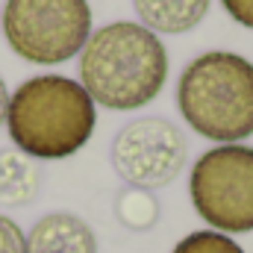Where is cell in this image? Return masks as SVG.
Segmentation results:
<instances>
[{
  "label": "cell",
  "mask_w": 253,
  "mask_h": 253,
  "mask_svg": "<svg viewBox=\"0 0 253 253\" xmlns=\"http://www.w3.org/2000/svg\"><path fill=\"white\" fill-rule=\"evenodd\" d=\"M3 36L33 65L68 62L91 36V6L88 0H6Z\"/></svg>",
  "instance_id": "obj_4"
},
{
  "label": "cell",
  "mask_w": 253,
  "mask_h": 253,
  "mask_svg": "<svg viewBox=\"0 0 253 253\" xmlns=\"http://www.w3.org/2000/svg\"><path fill=\"white\" fill-rule=\"evenodd\" d=\"M168 80V50L135 21H115L88 36L80 50V85L106 109L147 106Z\"/></svg>",
  "instance_id": "obj_1"
},
{
  "label": "cell",
  "mask_w": 253,
  "mask_h": 253,
  "mask_svg": "<svg viewBox=\"0 0 253 253\" xmlns=\"http://www.w3.org/2000/svg\"><path fill=\"white\" fill-rule=\"evenodd\" d=\"M97 124L88 91L59 74H42L15 88L6 126L15 147L30 159H65L85 147Z\"/></svg>",
  "instance_id": "obj_2"
},
{
  "label": "cell",
  "mask_w": 253,
  "mask_h": 253,
  "mask_svg": "<svg viewBox=\"0 0 253 253\" xmlns=\"http://www.w3.org/2000/svg\"><path fill=\"white\" fill-rule=\"evenodd\" d=\"M6 106H9V91H6V83L0 77V126L6 124Z\"/></svg>",
  "instance_id": "obj_14"
},
{
  "label": "cell",
  "mask_w": 253,
  "mask_h": 253,
  "mask_svg": "<svg viewBox=\"0 0 253 253\" xmlns=\"http://www.w3.org/2000/svg\"><path fill=\"white\" fill-rule=\"evenodd\" d=\"M171 253H245L239 242H233V236H224L218 230H194L183 242H177V248Z\"/></svg>",
  "instance_id": "obj_11"
},
{
  "label": "cell",
  "mask_w": 253,
  "mask_h": 253,
  "mask_svg": "<svg viewBox=\"0 0 253 253\" xmlns=\"http://www.w3.org/2000/svg\"><path fill=\"white\" fill-rule=\"evenodd\" d=\"M115 218L132 233H147L159 221V200L150 189H124L115 197Z\"/></svg>",
  "instance_id": "obj_10"
},
{
  "label": "cell",
  "mask_w": 253,
  "mask_h": 253,
  "mask_svg": "<svg viewBox=\"0 0 253 253\" xmlns=\"http://www.w3.org/2000/svg\"><path fill=\"white\" fill-rule=\"evenodd\" d=\"M186 135L168 118L147 115L129 124L112 141V165L132 189L168 186L186 165Z\"/></svg>",
  "instance_id": "obj_6"
},
{
  "label": "cell",
  "mask_w": 253,
  "mask_h": 253,
  "mask_svg": "<svg viewBox=\"0 0 253 253\" xmlns=\"http://www.w3.org/2000/svg\"><path fill=\"white\" fill-rule=\"evenodd\" d=\"M221 3H224L227 15H230L236 24L253 30V0H221Z\"/></svg>",
  "instance_id": "obj_13"
},
{
  "label": "cell",
  "mask_w": 253,
  "mask_h": 253,
  "mask_svg": "<svg viewBox=\"0 0 253 253\" xmlns=\"http://www.w3.org/2000/svg\"><path fill=\"white\" fill-rule=\"evenodd\" d=\"M42 174L30 156L0 150V206H27L39 194Z\"/></svg>",
  "instance_id": "obj_9"
},
{
  "label": "cell",
  "mask_w": 253,
  "mask_h": 253,
  "mask_svg": "<svg viewBox=\"0 0 253 253\" xmlns=\"http://www.w3.org/2000/svg\"><path fill=\"white\" fill-rule=\"evenodd\" d=\"M0 253H27V233L9 215H0Z\"/></svg>",
  "instance_id": "obj_12"
},
{
  "label": "cell",
  "mask_w": 253,
  "mask_h": 253,
  "mask_svg": "<svg viewBox=\"0 0 253 253\" xmlns=\"http://www.w3.org/2000/svg\"><path fill=\"white\" fill-rule=\"evenodd\" d=\"M209 3L212 0H132L138 21L150 33H168V36L194 30L206 18Z\"/></svg>",
  "instance_id": "obj_8"
},
{
  "label": "cell",
  "mask_w": 253,
  "mask_h": 253,
  "mask_svg": "<svg viewBox=\"0 0 253 253\" xmlns=\"http://www.w3.org/2000/svg\"><path fill=\"white\" fill-rule=\"evenodd\" d=\"M194 212L224 236L253 230V147L221 144L206 150L189 177Z\"/></svg>",
  "instance_id": "obj_5"
},
{
  "label": "cell",
  "mask_w": 253,
  "mask_h": 253,
  "mask_svg": "<svg viewBox=\"0 0 253 253\" xmlns=\"http://www.w3.org/2000/svg\"><path fill=\"white\" fill-rule=\"evenodd\" d=\"M27 253H97V236L74 212H47L27 233Z\"/></svg>",
  "instance_id": "obj_7"
},
{
  "label": "cell",
  "mask_w": 253,
  "mask_h": 253,
  "mask_svg": "<svg viewBox=\"0 0 253 253\" xmlns=\"http://www.w3.org/2000/svg\"><path fill=\"white\" fill-rule=\"evenodd\" d=\"M177 106L209 141L236 144L253 135V62L227 50L197 56L180 74Z\"/></svg>",
  "instance_id": "obj_3"
}]
</instances>
